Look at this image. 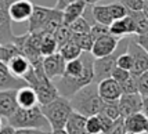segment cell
Returning <instances> with one entry per match:
<instances>
[{"label": "cell", "mask_w": 148, "mask_h": 134, "mask_svg": "<svg viewBox=\"0 0 148 134\" xmlns=\"http://www.w3.org/2000/svg\"><path fill=\"white\" fill-rule=\"evenodd\" d=\"M94 59L90 51H83L79 58L66 61L64 75L53 80L60 96L71 98L77 90L94 82Z\"/></svg>", "instance_id": "cell-1"}, {"label": "cell", "mask_w": 148, "mask_h": 134, "mask_svg": "<svg viewBox=\"0 0 148 134\" xmlns=\"http://www.w3.org/2000/svg\"><path fill=\"white\" fill-rule=\"evenodd\" d=\"M69 101H71L72 109L86 118L100 113L104 105L103 98L100 97L98 93V83L96 82H91L90 84L77 90L69 98Z\"/></svg>", "instance_id": "cell-2"}, {"label": "cell", "mask_w": 148, "mask_h": 134, "mask_svg": "<svg viewBox=\"0 0 148 134\" xmlns=\"http://www.w3.org/2000/svg\"><path fill=\"white\" fill-rule=\"evenodd\" d=\"M7 123L14 129H43V130L51 129L40 105H36L32 108L18 107L15 113L7 119Z\"/></svg>", "instance_id": "cell-3"}, {"label": "cell", "mask_w": 148, "mask_h": 134, "mask_svg": "<svg viewBox=\"0 0 148 134\" xmlns=\"http://www.w3.org/2000/svg\"><path fill=\"white\" fill-rule=\"evenodd\" d=\"M40 108L50 123L51 130L65 129L66 122L73 112L69 98L62 96H58L56 100H53L51 102H49L46 105H40Z\"/></svg>", "instance_id": "cell-4"}, {"label": "cell", "mask_w": 148, "mask_h": 134, "mask_svg": "<svg viewBox=\"0 0 148 134\" xmlns=\"http://www.w3.org/2000/svg\"><path fill=\"white\" fill-rule=\"evenodd\" d=\"M127 40H129V36L122 38L118 47H116V50L112 54L107 55V57H101L94 59V82L96 83L101 82V80L107 79V77H111V73H112L114 68L116 66L118 57L127 50Z\"/></svg>", "instance_id": "cell-5"}, {"label": "cell", "mask_w": 148, "mask_h": 134, "mask_svg": "<svg viewBox=\"0 0 148 134\" xmlns=\"http://www.w3.org/2000/svg\"><path fill=\"white\" fill-rule=\"evenodd\" d=\"M127 53L133 57V69L130 70L133 75L138 76V75H141L143 72L148 70V53L136 40V36H129Z\"/></svg>", "instance_id": "cell-6"}, {"label": "cell", "mask_w": 148, "mask_h": 134, "mask_svg": "<svg viewBox=\"0 0 148 134\" xmlns=\"http://www.w3.org/2000/svg\"><path fill=\"white\" fill-rule=\"evenodd\" d=\"M14 0H0V44L13 43L15 35L13 32V21L8 14V7Z\"/></svg>", "instance_id": "cell-7"}, {"label": "cell", "mask_w": 148, "mask_h": 134, "mask_svg": "<svg viewBox=\"0 0 148 134\" xmlns=\"http://www.w3.org/2000/svg\"><path fill=\"white\" fill-rule=\"evenodd\" d=\"M29 86L25 79L15 76L10 70L8 65L4 61H0V91L3 90H19Z\"/></svg>", "instance_id": "cell-8"}, {"label": "cell", "mask_w": 148, "mask_h": 134, "mask_svg": "<svg viewBox=\"0 0 148 134\" xmlns=\"http://www.w3.org/2000/svg\"><path fill=\"white\" fill-rule=\"evenodd\" d=\"M53 11H54V8H49V7L35 4L32 15L26 21V22H28V32L29 33L40 32V31L43 29L45 24L49 21V18L51 17Z\"/></svg>", "instance_id": "cell-9"}, {"label": "cell", "mask_w": 148, "mask_h": 134, "mask_svg": "<svg viewBox=\"0 0 148 134\" xmlns=\"http://www.w3.org/2000/svg\"><path fill=\"white\" fill-rule=\"evenodd\" d=\"M65 65H66V61H65L64 57L58 51L51 54V55L43 57V69H45V73L51 80L57 79V77H61L64 75Z\"/></svg>", "instance_id": "cell-10"}, {"label": "cell", "mask_w": 148, "mask_h": 134, "mask_svg": "<svg viewBox=\"0 0 148 134\" xmlns=\"http://www.w3.org/2000/svg\"><path fill=\"white\" fill-rule=\"evenodd\" d=\"M122 38H116L114 35H105L103 38H98L94 40L93 43V49H91V54L96 58H101V57H107L112 54L116 50V47L119 44Z\"/></svg>", "instance_id": "cell-11"}, {"label": "cell", "mask_w": 148, "mask_h": 134, "mask_svg": "<svg viewBox=\"0 0 148 134\" xmlns=\"http://www.w3.org/2000/svg\"><path fill=\"white\" fill-rule=\"evenodd\" d=\"M98 93L104 102H116L122 97L123 91L121 83L116 82L114 77H107L98 82Z\"/></svg>", "instance_id": "cell-12"}, {"label": "cell", "mask_w": 148, "mask_h": 134, "mask_svg": "<svg viewBox=\"0 0 148 134\" xmlns=\"http://www.w3.org/2000/svg\"><path fill=\"white\" fill-rule=\"evenodd\" d=\"M121 116L127 118L129 115H133L136 112L143 111V96L140 93H133V94H122V97L118 101Z\"/></svg>", "instance_id": "cell-13"}, {"label": "cell", "mask_w": 148, "mask_h": 134, "mask_svg": "<svg viewBox=\"0 0 148 134\" xmlns=\"http://www.w3.org/2000/svg\"><path fill=\"white\" fill-rule=\"evenodd\" d=\"M33 4L31 0H14L8 7V14L13 22H26L32 15Z\"/></svg>", "instance_id": "cell-14"}, {"label": "cell", "mask_w": 148, "mask_h": 134, "mask_svg": "<svg viewBox=\"0 0 148 134\" xmlns=\"http://www.w3.org/2000/svg\"><path fill=\"white\" fill-rule=\"evenodd\" d=\"M18 109L17 104V90H3L0 91V116L8 119Z\"/></svg>", "instance_id": "cell-15"}, {"label": "cell", "mask_w": 148, "mask_h": 134, "mask_svg": "<svg viewBox=\"0 0 148 134\" xmlns=\"http://www.w3.org/2000/svg\"><path fill=\"white\" fill-rule=\"evenodd\" d=\"M110 32L116 38H126V36H134L136 25L133 18L129 14L121 19H115L110 25Z\"/></svg>", "instance_id": "cell-16"}, {"label": "cell", "mask_w": 148, "mask_h": 134, "mask_svg": "<svg viewBox=\"0 0 148 134\" xmlns=\"http://www.w3.org/2000/svg\"><path fill=\"white\" fill-rule=\"evenodd\" d=\"M17 104L19 108H32L39 105L38 94L33 87L26 86L22 89L17 90Z\"/></svg>", "instance_id": "cell-17"}, {"label": "cell", "mask_w": 148, "mask_h": 134, "mask_svg": "<svg viewBox=\"0 0 148 134\" xmlns=\"http://www.w3.org/2000/svg\"><path fill=\"white\" fill-rule=\"evenodd\" d=\"M86 6L87 4L84 3L83 0H76V1L71 3L69 6L65 7L62 10V21H64L65 25H71L75 19L82 17L84 10H86Z\"/></svg>", "instance_id": "cell-18"}, {"label": "cell", "mask_w": 148, "mask_h": 134, "mask_svg": "<svg viewBox=\"0 0 148 134\" xmlns=\"http://www.w3.org/2000/svg\"><path fill=\"white\" fill-rule=\"evenodd\" d=\"M145 123H147V116L143 112H136L133 115L125 118L126 131H130V133L143 134L145 131Z\"/></svg>", "instance_id": "cell-19"}, {"label": "cell", "mask_w": 148, "mask_h": 134, "mask_svg": "<svg viewBox=\"0 0 148 134\" xmlns=\"http://www.w3.org/2000/svg\"><path fill=\"white\" fill-rule=\"evenodd\" d=\"M86 120L87 118L83 116L82 113L79 112H72L69 119L66 122L65 124V130L68 134H76V133H80V131H84L86 130Z\"/></svg>", "instance_id": "cell-20"}, {"label": "cell", "mask_w": 148, "mask_h": 134, "mask_svg": "<svg viewBox=\"0 0 148 134\" xmlns=\"http://www.w3.org/2000/svg\"><path fill=\"white\" fill-rule=\"evenodd\" d=\"M91 11H93V17L96 19V22H100V24H104V25L108 26L114 22V18L111 17L108 4H93Z\"/></svg>", "instance_id": "cell-21"}, {"label": "cell", "mask_w": 148, "mask_h": 134, "mask_svg": "<svg viewBox=\"0 0 148 134\" xmlns=\"http://www.w3.org/2000/svg\"><path fill=\"white\" fill-rule=\"evenodd\" d=\"M40 35H42V39H40V54L43 57H47V55H51L54 53H57L58 46L56 39H54V35H50V33H40Z\"/></svg>", "instance_id": "cell-22"}, {"label": "cell", "mask_w": 148, "mask_h": 134, "mask_svg": "<svg viewBox=\"0 0 148 134\" xmlns=\"http://www.w3.org/2000/svg\"><path fill=\"white\" fill-rule=\"evenodd\" d=\"M58 53L64 57L65 61H71V59H75V58H79L82 55L83 51L77 46L76 42H75L73 39H71L68 43H65L62 47L58 49Z\"/></svg>", "instance_id": "cell-23"}, {"label": "cell", "mask_w": 148, "mask_h": 134, "mask_svg": "<svg viewBox=\"0 0 148 134\" xmlns=\"http://www.w3.org/2000/svg\"><path fill=\"white\" fill-rule=\"evenodd\" d=\"M127 14L133 18L136 25V35H147L148 33V18L147 15L141 11H129Z\"/></svg>", "instance_id": "cell-24"}, {"label": "cell", "mask_w": 148, "mask_h": 134, "mask_svg": "<svg viewBox=\"0 0 148 134\" xmlns=\"http://www.w3.org/2000/svg\"><path fill=\"white\" fill-rule=\"evenodd\" d=\"M53 35H54V39H56V42H57L58 49L62 47L65 43H68L72 39V31L69 29V26L65 25V24H62Z\"/></svg>", "instance_id": "cell-25"}, {"label": "cell", "mask_w": 148, "mask_h": 134, "mask_svg": "<svg viewBox=\"0 0 148 134\" xmlns=\"http://www.w3.org/2000/svg\"><path fill=\"white\" fill-rule=\"evenodd\" d=\"M72 39L77 43L82 51H91L94 40L90 33H72Z\"/></svg>", "instance_id": "cell-26"}, {"label": "cell", "mask_w": 148, "mask_h": 134, "mask_svg": "<svg viewBox=\"0 0 148 134\" xmlns=\"http://www.w3.org/2000/svg\"><path fill=\"white\" fill-rule=\"evenodd\" d=\"M69 26V29L72 31V33H90L91 29V24L84 18L83 15L79 17L77 19H75Z\"/></svg>", "instance_id": "cell-27"}, {"label": "cell", "mask_w": 148, "mask_h": 134, "mask_svg": "<svg viewBox=\"0 0 148 134\" xmlns=\"http://www.w3.org/2000/svg\"><path fill=\"white\" fill-rule=\"evenodd\" d=\"M123 94H133V93H138V82H137V76L136 75H130L123 83H121Z\"/></svg>", "instance_id": "cell-28"}, {"label": "cell", "mask_w": 148, "mask_h": 134, "mask_svg": "<svg viewBox=\"0 0 148 134\" xmlns=\"http://www.w3.org/2000/svg\"><path fill=\"white\" fill-rule=\"evenodd\" d=\"M101 112H103L104 115H107L108 118H111L112 120H116V119L121 118V111H119L118 101L116 102H104Z\"/></svg>", "instance_id": "cell-29"}, {"label": "cell", "mask_w": 148, "mask_h": 134, "mask_svg": "<svg viewBox=\"0 0 148 134\" xmlns=\"http://www.w3.org/2000/svg\"><path fill=\"white\" fill-rule=\"evenodd\" d=\"M108 8H110V13H111V17L115 19H121L123 17L127 15V8L123 6L121 1H114V3H110L108 4Z\"/></svg>", "instance_id": "cell-30"}, {"label": "cell", "mask_w": 148, "mask_h": 134, "mask_svg": "<svg viewBox=\"0 0 148 134\" xmlns=\"http://www.w3.org/2000/svg\"><path fill=\"white\" fill-rule=\"evenodd\" d=\"M86 131L89 134H103V127H101V123L98 116H89L87 120H86Z\"/></svg>", "instance_id": "cell-31"}, {"label": "cell", "mask_w": 148, "mask_h": 134, "mask_svg": "<svg viewBox=\"0 0 148 134\" xmlns=\"http://www.w3.org/2000/svg\"><path fill=\"white\" fill-rule=\"evenodd\" d=\"M110 26L108 25H104V24H100V22H96L91 25V29H90V35L93 40H96L98 38H103L105 35H110Z\"/></svg>", "instance_id": "cell-32"}, {"label": "cell", "mask_w": 148, "mask_h": 134, "mask_svg": "<svg viewBox=\"0 0 148 134\" xmlns=\"http://www.w3.org/2000/svg\"><path fill=\"white\" fill-rule=\"evenodd\" d=\"M116 66H119V68H123V69L126 70H132L133 69V57L130 55L127 50L122 53L118 59H116Z\"/></svg>", "instance_id": "cell-33"}, {"label": "cell", "mask_w": 148, "mask_h": 134, "mask_svg": "<svg viewBox=\"0 0 148 134\" xmlns=\"http://www.w3.org/2000/svg\"><path fill=\"white\" fill-rule=\"evenodd\" d=\"M103 134H126V126H125V118H119L114 122V124L111 126L110 130H107Z\"/></svg>", "instance_id": "cell-34"}, {"label": "cell", "mask_w": 148, "mask_h": 134, "mask_svg": "<svg viewBox=\"0 0 148 134\" xmlns=\"http://www.w3.org/2000/svg\"><path fill=\"white\" fill-rule=\"evenodd\" d=\"M137 82H138V93L143 97H148V70L137 76Z\"/></svg>", "instance_id": "cell-35"}, {"label": "cell", "mask_w": 148, "mask_h": 134, "mask_svg": "<svg viewBox=\"0 0 148 134\" xmlns=\"http://www.w3.org/2000/svg\"><path fill=\"white\" fill-rule=\"evenodd\" d=\"M121 1L129 11H141L144 7V0H116Z\"/></svg>", "instance_id": "cell-36"}, {"label": "cell", "mask_w": 148, "mask_h": 134, "mask_svg": "<svg viewBox=\"0 0 148 134\" xmlns=\"http://www.w3.org/2000/svg\"><path fill=\"white\" fill-rule=\"evenodd\" d=\"M130 75H132V72H130V70H126V69H123V68L115 66L114 70H112V73H111V77H114L116 82H119V83H123V82H125Z\"/></svg>", "instance_id": "cell-37"}, {"label": "cell", "mask_w": 148, "mask_h": 134, "mask_svg": "<svg viewBox=\"0 0 148 134\" xmlns=\"http://www.w3.org/2000/svg\"><path fill=\"white\" fill-rule=\"evenodd\" d=\"M97 116H98V119H100V123H101V127H103V133H105L107 130H110L111 126L114 124V122L111 118H108L107 115H104L103 112H100V113H97Z\"/></svg>", "instance_id": "cell-38"}, {"label": "cell", "mask_w": 148, "mask_h": 134, "mask_svg": "<svg viewBox=\"0 0 148 134\" xmlns=\"http://www.w3.org/2000/svg\"><path fill=\"white\" fill-rule=\"evenodd\" d=\"M14 134H51V131L43 129H15Z\"/></svg>", "instance_id": "cell-39"}, {"label": "cell", "mask_w": 148, "mask_h": 134, "mask_svg": "<svg viewBox=\"0 0 148 134\" xmlns=\"http://www.w3.org/2000/svg\"><path fill=\"white\" fill-rule=\"evenodd\" d=\"M136 36V40L143 46V49L148 53V36L147 35H134Z\"/></svg>", "instance_id": "cell-40"}, {"label": "cell", "mask_w": 148, "mask_h": 134, "mask_svg": "<svg viewBox=\"0 0 148 134\" xmlns=\"http://www.w3.org/2000/svg\"><path fill=\"white\" fill-rule=\"evenodd\" d=\"M73 1H76V0H57V4H56V8L57 10H64L66 6H69L71 3H73Z\"/></svg>", "instance_id": "cell-41"}, {"label": "cell", "mask_w": 148, "mask_h": 134, "mask_svg": "<svg viewBox=\"0 0 148 134\" xmlns=\"http://www.w3.org/2000/svg\"><path fill=\"white\" fill-rule=\"evenodd\" d=\"M14 131H15V129H14L13 126H10L8 123L0 129V134H14Z\"/></svg>", "instance_id": "cell-42"}, {"label": "cell", "mask_w": 148, "mask_h": 134, "mask_svg": "<svg viewBox=\"0 0 148 134\" xmlns=\"http://www.w3.org/2000/svg\"><path fill=\"white\" fill-rule=\"evenodd\" d=\"M141 112L148 118V97H143V111Z\"/></svg>", "instance_id": "cell-43"}, {"label": "cell", "mask_w": 148, "mask_h": 134, "mask_svg": "<svg viewBox=\"0 0 148 134\" xmlns=\"http://www.w3.org/2000/svg\"><path fill=\"white\" fill-rule=\"evenodd\" d=\"M51 134H68L65 129H57V130H51Z\"/></svg>", "instance_id": "cell-44"}, {"label": "cell", "mask_w": 148, "mask_h": 134, "mask_svg": "<svg viewBox=\"0 0 148 134\" xmlns=\"http://www.w3.org/2000/svg\"><path fill=\"white\" fill-rule=\"evenodd\" d=\"M143 13L147 15L148 18V0H144V7H143Z\"/></svg>", "instance_id": "cell-45"}, {"label": "cell", "mask_w": 148, "mask_h": 134, "mask_svg": "<svg viewBox=\"0 0 148 134\" xmlns=\"http://www.w3.org/2000/svg\"><path fill=\"white\" fill-rule=\"evenodd\" d=\"M83 1L86 4H91V6H93V4H97L98 1H103V0H83Z\"/></svg>", "instance_id": "cell-46"}, {"label": "cell", "mask_w": 148, "mask_h": 134, "mask_svg": "<svg viewBox=\"0 0 148 134\" xmlns=\"http://www.w3.org/2000/svg\"><path fill=\"white\" fill-rule=\"evenodd\" d=\"M4 57V44H0V61H3Z\"/></svg>", "instance_id": "cell-47"}, {"label": "cell", "mask_w": 148, "mask_h": 134, "mask_svg": "<svg viewBox=\"0 0 148 134\" xmlns=\"http://www.w3.org/2000/svg\"><path fill=\"white\" fill-rule=\"evenodd\" d=\"M144 133L148 134V118H147V123H145V131H144Z\"/></svg>", "instance_id": "cell-48"}, {"label": "cell", "mask_w": 148, "mask_h": 134, "mask_svg": "<svg viewBox=\"0 0 148 134\" xmlns=\"http://www.w3.org/2000/svg\"><path fill=\"white\" fill-rule=\"evenodd\" d=\"M3 127V118H1V116H0V129Z\"/></svg>", "instance_id": "cell-49"}, {"label": "cell", "mask_w": 148, "mask_h": 134, "mask_svg": "<svg viewBox=\"0 0 148 134\" xmlns=\"http://www.w3.org/2000/svg\"><path fill=\"white\" fill-rule=\"evenodd\" d=\"M76 134H89V133H87V131L84 130V131H80V133H76Z\"/></svg>", "instance_id": "cell-50"}, {"label": "cell", "mask_w": 148, "mask_h": 134, "mask_svg": "<svg viewBox=\"0 0 148 134\" xmlns=\"http://www.w3.org/2000/svg\"><path fill=\"white\" fill-rule=\"evenodd\" d=\"M126 134H136V133H130V131H126Z\"/></svg>", "instance_id": "cell-51"}, {"label": "cell", "mask_w": 148, "mask_h": 134, "mask_svg": "<svg viewBox=\"0 0 148 134\" xmlns=\"http://www.w3.org/2000/svg\"><path fill=\"white\" fill-rule=\"evenodd\" d=\"M143 134H147V133H143Z\"/></svg>", "instance_id": "cell-52"}, {"label": "cell", "mask_w": 148, "mask_h": 134, "mask_svg": "<svg viewBox=\"0 0 148 134\" xmlns=\"http://www.w3.org/2000/svg\"><path fill=\"white\" fill-rule=\"evenodd\" d=\"M147 36H148V33H147Z\"/></svg>", "instance_id": "cell-53"}]
</instances>
